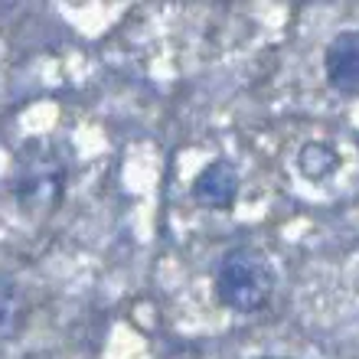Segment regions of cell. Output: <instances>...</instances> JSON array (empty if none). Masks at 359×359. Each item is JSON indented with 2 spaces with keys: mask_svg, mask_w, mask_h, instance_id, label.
Instances as JSON below:
<instances>
[{
  "mask_svg": "<svg viewBox=\"0 0 359 359\" xmlns=\"http://www.w3.org/2000/svg\"><path fill=\"white\" fill-rule=\"evenodd\" d=\"M297 170L307 180H327L340 170V151L327 141H307L297 151Z\"/></svg>",
  "mask_w": 359,
  "mask_h": 359,
  "instance_id": "5b68a950",
  "label": "cell"
},
{
  "mask_svg": "<svg viewBox=\"0 0 359 359\" xmlns=\"http://www.w3.org/2000/svg\"><path fill=\"white\" fill-rule=\"evenodd\" d=\"M327 86L340 95H359V29H343L323 53Z\"/></svg>",
  "mask_w": 359,
  "mask_h": 359,
  "instance_id": "3957f363",
  "label": "cell"
},
{
  "mask_svg": "<svg viewBox=\"0 0 359 359\" xmlns=\"http://www.w3.org/2000/svg\"><path fill=\"white\" fill-rule=\"evenodd\" d=\"M13 317H17V287L7 281L4 287V337L13 333Z\"/></svg>",
  "mask_w": 359,
  "mask_h": 359,
  "instance_id": "8992f818",
  "label": "cell"
},
{
  "mask_svg": "<svg viewBox=\"0 0 359 359\" xmlns=\"http://www.w3.org/2000/svg\"><path fill=\"white\" fill-rule=\"evenodd\" d=\"M255 359H287V356H255Z\"/></svg>",
  "mask_w": 359,
  "mask_h": 359,
  "instance_id": "52a82bcc",
  "label": "cell"
},
{
  "mask_svg": "<svg viewBox=\"0 0 359 359\" xmlns=\"http://www.w3.org/2000/svg\"><path fill=\"white\" fill-rule=\"evenodd\" d=\"M278 287V274L262 248L236 245L216 265V297L236 313L265 311Z\"/></svg>",
  "mask_w": 359,
  "mask_h": 359,
  "instance_id": "6da1fadb",
  "label": "cell"
},
{
  "mask_svg": "<svg viewBox=\"0 0 359 359\" xmlns=\"http://www.w3.org/2000/svg\"><path fill=\"white\" fill-rule=\"evenodd\" d=\"M238 196V173L229 161H212L193 180V199L206 209H229Z\"/></svg>",
  "mask_w": 359,
  "mask_h": 359,
  "instance_id": "277c9868",
  "label": "cell"
},
{
  "mask_svg": "<svg viewBox=\"0 0 359 359\" xmlns=\"http://www.w3.org/2000/svg\"><path fill=\"white\" fill-rule=\"evenodd\" d=\"M66 193V167L56 154H23L13 177V196L27 212L46 216L56 212Z\"/></svg>",
  "mask_w": 359,
  "mask_h": 359,
  "instance_id": "7a4b0ae2",
  "label": "cell"
}]
</instances>
